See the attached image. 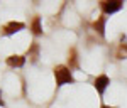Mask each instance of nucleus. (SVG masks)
<instances>
[{
  "instance_id": "nucleus-1",
  "label": "nucleus",
  "mask_w": 127,
  "mask_h": 108,
  "mask_svg": "<svg viewBox=\"0 0 127 108\" xmlns=\"http://www.w3.org/2000/svg\"><path fill=\"white\" fill-rule=\"evenodd\" d=\"M54 78H56V83L59 86L73 81V76H71V71L68 66H56L54 68Z\"/></svg>"
},
{
  "instance_id": "nucleus-2",
  "label": "nucleus",
  "mask_w": 127,
  "mask_h": 108,
  "mask_svg": "<svg viewBox=\"0 0 127 108\" xmlns=\"http://www.w3.org/2000/svg\"><path fill=\"white\" fill-rule=\"evenodd\" d=\"M108 85H110V79H108V76H105V74L97 76L95 81H93V86H95V89H97L100 95H103V93H105V89H107Z\"/></svg>"
},
{
  "instance_id": "nucleus-3",
  "label": "nucleus",
  "mask_w": 127,
  "mask_h": 108,
  "mask_svg": "<svg viewBox=\"0 0 127 108\" xmlns=\"http://www.w3.org/2000/svg\"><path fill=\"white\" fill-rule=\"evenodd\" d=\"M100 7L105 14H114L117 10L122 9V2L120 0H112V2H100Z\"/></svg>"
},
{
  "instance_id": "nucleus-4",
  "label": "nucleus",
  "mask_w": 127,
  "mask_h": 108,
  "mask_svg": "<svg viewBox=\"0 0 127 108\" xmlns=\"http://www.w3.org/2000/svg\"><path fill=\"white\" fill-rule=\"evenodd\" d=\"M24 29V24L22 22H9V24H5L3 27H2V34H14V32H17V30Z\"/></svg>"
},
{
  "instance_id": "nucleus-5",
  "label": "nucleus",
  "mask_w": 127,
  "mask_h": 108,
  "mask_svg": "<svg viewBox=\"0 0 127 108\" xmlns=\"http://www.w3.org/2000/svg\"><path fill=\"white\" fill-rule=\"evenodd\" d=\"M24 63H26V58L19 56V54H12L7 58V64L12 68H20V66H24Z\"/></svg>"
},
{
  "instance_id": "nucleus-6",
  "label": "nucleus",
  "mask_w": 127,
  "mask_h": 108,
  "mask_svg": "<svg viewBox=\"0 0 127 108\" xmlns=\"http://www.w3.org/2000/svg\"><path fill=\"white\" fill-rule=\"evenodd\" d=\"M105 22H107V17H105V15H100V17L93 22V29L97 30L100 36L105 34Z\"/></svg>"
},
{
  "instance_id": "nucleus-7",
  "label": "nucleus",
  "mask_w": 127,
  "mask_h": 108,
  "mask_svg": "<svg viewBox=\"0 0 127 108\" xmlns=\"http://www.w3.org/2000/svg\"><path fill=\"white\" fill-rule=\"evenodd\" d=\"M31 30H32L34 36H41V34H42V29H41V19H39V17H34V19H32Z\"/></svg>"
},
{
  "instance_id": "nucleus-8",
  "label": "nucleus",
  "mask_w": 127,
  "mask_h": 108,
  "mask_svg": "<svg viewBox=\"0 0 127 108\" xmlns=\"http://www.w3.org/2000/svg\"><path fill=\"white\" fill-rule=\"evenodd\" d=\"M68 63H69V69H71V68H76V66H78V56H76V51H75V49H69Z\"/></svg>"
},
{
  "instance_id": "nucleus-9",
  "label": "nucleus",
  "mask_w": 127,
  "mask_h": 108,
  "mask_svg": "<svg viewBox=\"0 0 127 108\" xmlns=\"http://www.w3.org/2000/svg\"><path fill=\"white\" fill-rule=\"evenodd\" d=\"M37 52H39V46H37V42H32L31 49L27 51V56H29L32 61H36V59H37Z\"/></svg>"
},
{
  "instance_id": "nucleus-10",
  "label": "nucleus",
  "mask_w": 127,
  "mask_h": 108,
  "mask_svg": "<svg viewBox=\"0 0 127 108\" xmlns=\"http://www.w3.org/2000/svg\"><path fill=\"white\" fill-rule=\"evenodd\" d=\"M127 54V44H120L119 46V52H117V58L122 59V56H126Z\"/></svg>"
},
{
  "instance_id": "nucleus-11",
  "label": "nucleus",
  "mask_w": 127,
  "mask_h": 108,
  "mask_svg": "<svg viewBox=\"0 0 127 108\" xmlns=\"http://www.w3.org/2000/svg\"><path fill=\"white\" fill-rule=\"evenodd\" d=\"M102 108H115V107H108V105H102Z\"/></svg>"
}]
</instances>
